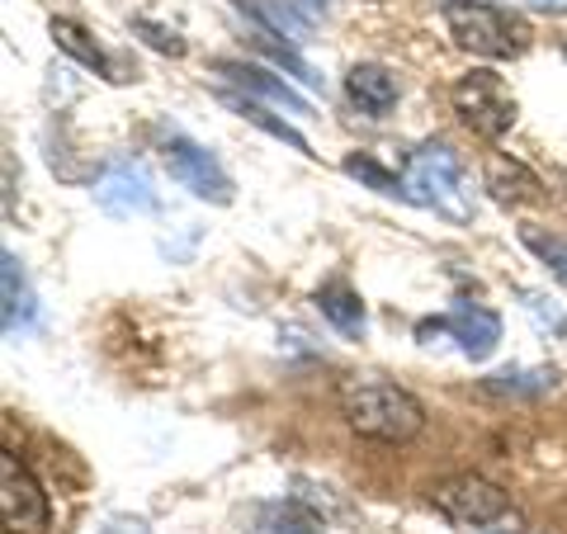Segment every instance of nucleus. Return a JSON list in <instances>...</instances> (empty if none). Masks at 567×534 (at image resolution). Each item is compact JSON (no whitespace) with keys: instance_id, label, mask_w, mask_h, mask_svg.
Instances as JSON below:
<instances>
[{"instance_id":"1","label":"nucleus","mask_w":567,"mask_h":534,"mask_svg":"<svg viewBox=\"0 0 567 534\" xmlns=\"http://www.w3.org/2000/svg\"><path fill=\"white\" fill-rule=\"evenodd\" d=\"M341 398V417L354 435L379 440V444H406L421 435L425 407L406 393V388L379 379V373H350L336 388Z\"/></svg>"},{"instance_id":"2","label":"nucleus","mask_w":567,"mask_h":534,"mask_svg":"<svg viewBox=\"0 0 567 534\" xmlns=\"http://www.w3.org/2000/svg\"><path fill=\"white\" fill-rule=\"evenodd\" d=\"M402 181H406V199H412V204L435 208L440 218H454V223L473 218L464 166H458V156L450 147H440V142H425V147L412 152Z\"/></svg>"},{"instance_id":"3","label":"nucleus","mask_w":567,"mask_h":534,"mask_svg":"<svg viewBox=\"0 0 567 534\" xmlns=\"http://www.w3.org/2000/svg\"><path fill=\"white\" fill-rule=\"evenodd\" d=\"M445 24H450V39L458 48L477 52V58H520L529 43V33L516 14L496 10L487 0H450Z\"/></svg>"},{"instance_id":"4","label":"nucleus","mask_w":567,"mask_h":534,"mask_svg":"<svg viewBox=\"0 0 567 534\" xmlns=\"http://www.w3.org/2000/svg\"><path fill=\"white\" fill-rule=\"evenodd\" d=\"M431 506L458 530H487L511 515V496L483 473H450L431 487Z\"/></svg>"},{"instance_id":"5","label":"nucleus","mask_w":567,"mask_h":534,"mask_svg":"<svg viewBox=\"0 0 567 534\" xmlns=\"http://www.w3.org/2000/svg\"><path fill=\"white\" fill-rule=\"evenodd\" d=\"M450 100H454V114L483 137H502V133H511V123H516V95H511L506 81L487 66H473L468 76H458Z\"/></svg>"},{"instance_id":"6","label":"nucleus","mask_w":567,"mask_h":534,"mask_svg":"<svg viewBox=\"0 0 567 534\" xmlns=\"http://www.w3.org/2000/svg\"><path fill=\"white\" fill-rule=\"evenodd\" d=\"M162 156H166V171L194 194V199H204V204H233V175H227L218 156H213L208 147H199L194 137L171 133L162 142Z\"/></svg>"},{"instance_id":"7","label":"nucleus","mask_w":567,"mask_h":534,"mask_svg":"<svg viewBox=\"0 0 567 534\" xmlns=\"http://www.w3.org/2000/svg\"><path fill=\"white\" fill-rule=\"evenodd\" d=\"M0 511H6V530L10 534H43L52 525V506H48V492L39 487L20 454H0Z\"/></svg>"},{"instance_id":"8","label":"nucleus","mask_w":567,"mask_h":534,"mask_svg":"<svg viewBox=\"0 0 567 534\" xmlns=\"http://www.w3.org/2000/svg\"><path fill=\"white\" fill-rule=\"evenodd\" d=\"M416 336L425 346H431V336H450L464 360L483 364L487 355L502 346V317H496L492 308H473V302H464V308H450L445 317H425V322L416 327Z\"/></svg>"},{"instance_id":"9","label":"nucleus","mask_w":567,"mask_h":534,"mask_svg":"<svg viewBox=\"0 0 567 534\" xmlns=\"http://www.w3.org/2000/svg\"><path fill=\"white\" fill-rule=\"evenodd\" d=\"M95 204L110 213V218H147L156 213V189H152V175L142 171L137 162H110L95 181Z\"/></svg>"},{"instance_id":"10","label":"nucleus","mask_w":567,"mask_h":534,"mask_svg":"<svg viewBox=\"0 0 567 534\" xmlns=\"http://www.w3.org/2000/svg\"><path fill=\"white\" fill-rule=\"evenodd\" d=\"M213 71L227 81V85H237V91H246L251 100H265V104H279V110H289V114H312V104L293 91L284 76H275V71H265L256 62H241V58H223V62H213Z\"/></svg>"},{"instance_id":"11","label":"nucleus","mask_w":567,"mask_h":534,"mask_svg":"<svg viewBox=\"0 0 567 534\" xmlns=\"http://www.w3.org/2000/svg\"><path fill=\"white\" fill-rule=\"evenodd\" d=\"M0 327H6V336H29L39 327V294H33L14 251L0 256Z\"/></svg>"},{"instance_id":"12","label":"nucleus","mask_w":567,"mask_h":534,"mask_svg":"<svg viewBox=\"0 0 567 534\" xmlns=\"http://www.w3.org/2000/svg\"><path fill=\"white\" fill-rule=\"evenodd\" d=\"M346 95L360 114L388 119V110L398 104V76L379 62H360V66H350V76H346Z\"/></svg>"},{"instance_id":"13","label":"nucleus","mask_w":567,"mask_h":534,"mask_svg":"<svg viewBox=\"0 0 567 534\" xmlns=\"http://www.w3.org/2000/svg\"><path fill=\"white\" fill-rule=\"evenodd\" d=\"M312 302H317V312H322L327 322L346 336V341H360V336H364V327H369V317H364V298L354 294L346 279H327L322 289L312 294Z\"/></svg>"},{"instance_id":"14","label":"nucleus","mask_w":567,"mask_h":534,"mask_svg":"<svg viewBox=\"0 0 567 534\" xmlns=\"http://www.w3.org/2000/svg\"><path fill=\"white\" fill-rule=\"evenodd\" d=\"M233 10L246 14L260 33H275L284 43H303L308 39V20L284 0H233Z\"/></svg>"},{"instance_id":"15","label":"nucleus","mask_w":567,"mask_h":534,"mask_svg":"<svg viewBox=\"0 0 567 534\" xmlns=\"http://www.w3.org/2000/svg\"><path fill=\"white\" fill-rule=\"evenodd\" d=\"M251 534H322V521L303 506V496H289L251 506Z\"/></svg>"},{"instance_id":"16","label":"nucleus","mask_w":567,"mask_h":534,"mask_svg":"<svg viewBox=\"0 0 567 534\" xmlns=\"http://www.w3.org/2000/svg\"><path fill=\"white\" fill-rule=\"evenodd\" d=\"M48 33H52V43H58L62 52H71L81 66H91V71H100L104 81H128V76H118L114 71V62H110V52H104L91 33H85L81 24H71V20H52L48 24Z\"/></svg>"},{"instance_id":"17","label":"nucleus","mask_w":567,"mask_h":534,"mask_svg":"<svg viewBox=\"0 0 567 534\" xmlns=\"http://www.w3.org/2000/svg\"><path fill=\"white\" fill-rule=\"evenodd\" d=\"M227 104H233V110L246 119V123H256V129L260 133H270V137H279V142H289V147L293 152H303V156H312L308 152V137L303 133H298L293 129V123H284V119H275L270 110H265V104L260 100H251V95H227Z\"/></svg>"},{"instance_id":"18","label":"nucleus","mask_w":567,"mask_h":534,"mask_svg":"<svg viewBox=\"0 0 567 534\" xmlns=\"http://www.w3.org/2000/svg\"><path fill=\"white\" fill-rule=\"evenodd\" d=\"M558 383L554 369H502L487 379V393H502V398H535V393H548Z\"/></svg>"},{"instance_id":"19","label":"nucleus","mask_w":567,"mask_h":534,"mask_svg":"<svg viewBox=\"0 0 567 534\" xmlns=\"http://www.w3.org/2000/svg\"><path fill=\"white\" fill-rule=\"evenodd\" d=\"M350 181H360V185H369V189H379V194H388V199H406V181L402 175H393V171H383L374 156H346V166H341ZM412 204V199H406Z\"/></svg>"},{"instance_id":"20","label":"nucleus","mask_w":567,"mask_h":534,"mask_svg":"<svg viewBox=\"0 0 567 534\" xmlns=\"http://www.w3.org/2000/svg\"><path fill=\"white\" fill-rule=\"evenodd\" d=\"M260 52H265V58H270L275 66H284V71H289V76H298V81H303L308 85V91H317V85H322V76H317V71L303 62V58H298V52H293V43H275V33H260L256 29V39H251Z\"/></svg>"},{"instance_id":"21","label":"nucleus","mask_w":567,"mask_h":534,"mask_svg":"<svg viewBox=\"0 0 567 534\" xmlns=\"http://www.w3.org/2000/svg\"><path fill=\"white\" fill-rule=\"evenodd\" d=\"M487 189H496V199L511 204V199H529V194L539 189V181L525 166H511L506 171V162H492L487 166Z\"/></svg>"},{"instance_id":"22","label":"nucleus","mask_w":567,"mask_h":534,"mask_svg":"<svg viewBox=\"0 0 567 534\" xmlns=\"http://www.w3.org/2000/svg\"><path fill=\"white\" fill-rule=\"evenodd\" d=\"M520 242L548 265V270H554V279L567 289V242L554 237V233H539V227H520Z\"/></svg>"},{"instance_id":"23","label":"nucleus","mask_w":567,"mask_h":534,"mask_svg":"<svg viewBox=\"0 0 567 534\" xmlns=\"http://www.w3.org/2000/svg\"><path fill=\"white\" fill-rule=\"evenodd\" d=\"M133 33L147 48H156V52H166V58H185V39L175 29H166V24H156V20H133Z\"/></svg>"},{"instance_id":"24","label":"nucleus","mask_w":567,"mask_h":534,"mask_svg":"<svg viewBox=\"0 0 567 534\" xmlns=\"http://www.w3.org/2000/svg\"><path fill=\"white\" fill-rule=\"evenodd\" d=\"M520 298H525V308H529V317H535L539 327H548L554 336H567V312L558 308L554 298H544V294H535V289H520Z\"/></svg>"},{"instance_id":"25","label":"nucleus","mask_w":567,"mask_h":534,"mask_svg":"<svg viewBox=\"0 0 567 534\" xmlns=\"http://www.w3.org/2000/svg\"><path fill=\"white\" fill-rule=\"evenodd\" d=\"M535 10H548V14H567V0H529Z\"/></svg>"},{"instance_id":"26","label":"nucleus","mask_w":567,"mask_h":534,"mask_svg":"<svg viewBox=\"0 0 567 534\" xmlns=\"http://www.w3.org/2000/svg\"><path fill=\"white\" fill-rule=\"evenodd\" d=\"M298 6H303L308 14H327V10H331V0H298Z\"/></svg>"},{"instance_id":"27","label":"nucleus","mask_w":567,"mask_h":534,"mask_svg":"<svg viewBox=\"0 0 567 534\" xmlns=\"http://www.w3.org/2000/svg\"><path fill=\"white\" fill-rule=\"evenodd\" d=\"M563 62H567V43H563Z\"/></svg>"}]
</instances>
